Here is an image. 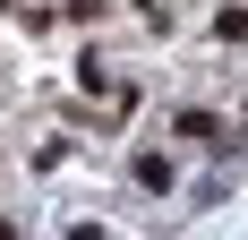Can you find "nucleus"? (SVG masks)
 Returning a JSON list of instances; mask_svg holds the SVG:
<instances>
[{"label": "nucleus", "instance_id": "nucleus-2", "mask_svg": "<svg viewBox=\"0 0 248 240\" xmlns=\"http://www.w3.org/2000/svg\"><path fill=\"white\" fill-rule=\"evenodd\" d=\"M214 34H223V43H248V9H223V17H214Z\"/></svg>", "mask_w": 248, "mask_h": 240}, {"label": "nucleus", "instance_id": "nucleus-1", "mask_svg": "<svg viewBox=\"0 0 248 240\" xmlns=\"http://www.w3.org/2000/svg\"><path fill=\"white\" fill-rule=\"evenodd\" d=\"M137 189H171V154H146L137 163Z\"/></svg>", "mask_w": 248, "mask_h": 240}]
</instances>
